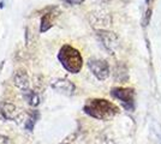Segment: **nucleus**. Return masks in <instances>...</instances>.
Segmentation results:
<instances>
[{
    "label": "nucleus",
    "mask_w": 161,
    "mask_h": 144,
    "mask_svg": "<svg viewBox=\"0 0 161 144\" xmlns=\"http://www.w3.org/2000/svg\"><path fill=\"white\" fill-rule=\"evenodd\" d=\"M83 109L88 115L100 120H108L114 115H117L119 112L118 107L114 103L109 102L105 99L88 100Z\"/></svg>",
    "instance_id": "f257e3e1"
},
{
    "label": "nucleus",
    "mask_w": 161,
    "mask_h": 144,
    "mask_svg": "<svg viewBox=\"0 0 161 144\" xmlns=\"http://www.w3.org/2000/svg\"><path fill=\"white\" fill-rule=\"evenodd\" d=\"M58 59L64 66V69L70 73H78L83 65V59L80 53L70 45H64L60 48Z\"/></svg>",
    "instance_id": "f03ea898"
},
{
    "label": "nucleus",
    "mask_w": 161,
    "mask_h": 144,
    "mask_svg": "<svg viewBox=\"0 0 161 144\" xmlns=\"http://www.w3.org/2000/svg\"><path fill=\"white\" fill-rule=\"evenodd\" d=\"M111 95L114 99L119 100L123 107L126 110H132L135 108V90L131 88H113Z\"/></svg>",
    "instance_id": "7ed1b4c3"
},
{
    "label": "nucleus",
    "mask_w": 161,
    "mask_h": 144,
    "mask_svg": "<svg viewBox=\"0 0 161 144\" xmlns=\"http://www.w3.org/2000/svg\"><path fill=\"white\" fill-rule=\"evenodd\" d=\"M88 66L93 75L99 79V81H105L109 76V66L107 61L101 60V59H90L88 61Z\"/></svg>",
    "instance_id": "20e7f679"
},
{
    "label": "nucleus",
    "mask_w": 161,
    "mask_h": 144,
    "mask_svg": "<svg viewBox=\"0 0 161 144\" xmlns=\"http://www.w3.org/2000/svg\"><path fill=\"white\" fill-rule=\"evenodd\" d=\"M97 37L102 42L103 47L106 48L108 52H111V53H113L114 51H115V48L119 46L118 36L114 33H112V31L100 29V30H97Z\"/></svg>",
    "instance_id": "39448f33"
},
{
    "label": "nucleus",
    "mask_w": 161,
    "mask_h": 144,
    "mask_svg": "<svg viewBox=\"0 0 161 144\" xmlns=\"http://www.w3.org/2000/svg\"><path fill=\"white\" fill-rule=\"evenodd\" d=\"M52 88L55 89L57 91H59L61 94H65V95H74L75 93V84L67 79H54L51 82Z\"/></svg>",
    "instance_id": "423d86ee"
},
{
    "label": "nucleus",
    "mask_w": 161,
    "mask_h": 144,
    "mask_svg": "<svg viewBox=\"0 0 161 144\" xmlns=\"http://www.w3.org/2000/svg\"><path fill=\"white\" fill-rule=\"evenodd\" d=\"M14 83L17 88H19L20 90H28L29 85H30V82H29V76H28L27 71L23 69L17 70L14 72Z\"/></svg>",
    "instance_id": "0eeeda50"
},
{
    "label": "nucleus",
    "mask_w": 161,
    "mask_h": 144,
    "mask_svg": "<svg viewBox=\"0 0 161 144\" xmlns=\"http://www.w3.org/2000/svg\"><path fill=\"white\" fill-rule=\"evenodd\" d=\"M90 22L92 25L94 27H107L111 23V17L109 14L105 13V12H94L90 16Z\"/></svg>",
    "instance_id": "6e6552de"
},
{
    "label": "nucleus",
    "mask_w": 161,
    "mask_h": 144,
    "mask_svg": "<svg viewBox=\"0 0 161 144\" xmlns=\"http://www.w3.org/2000/svg\"><path fill=\"white\" fill-rule=\"evenodd\" d=\"M1 113L6 118V119H14L18 114V110H17V107L11 104V103H5L1 108Z\"/></svg>",
    "instance_id": "1a4fd4ad"
},
{
    "label": "nucleus",
    "mask_w": 161,
    "mask_h": 144,
    "mask_svg": "<svg viewBox=\"0 0 161 144\" xmlns=\"http://www.w3.org/2000/svg\"><path fill=\"white\" fill-rule=\"evenodd\" d=\"M23 93V96H24V99L28 101V103L30 104V106H37L39 103H40V97L39 95L36 94V93H34L31 90H24V91H22Z\"/></svg>",
    "instance_id": "9d476101"
},
{
    "label": "nucleus",
    "mask_w": 161,
    "mask_h": 144,
    "mask_svg": "<svg viewBox=\"0 0 161 144\" xmlns=\"http://www.w3.org/2000/svg\"><path fill=\"white\" fill-rule=\"evenodd\" d=\"M52 14L53 13H46L41 18V28L40 30L42 33L47 31L49 28L53 25V19H52Z\"/></svg>",
    "instance_id": "9b49d317"
},
{
    "label": "nucleus",
    "mask_w": 161,
    "mask_h": 144,
    "mask_svg": "<svg viewBox=\"0 0 161 144\" xmlns=\"http://www.w3.org/2000/svg\"><path fill=\"white\" fill-rule=\"evenodd\" d=\"M37 117H39L37 112H34V114H30V117L28 118V120L25 121V129H27L28 131H33L34 124L36 121Z\"/></svg>",
    "instance_id": "f8f14e48"
},
{
    "label": "nucleus",
    "mask_w": 161,
    "mask_h": 144,
    "mask_svg": "<svg viewBox=\"0 0 161 144\" xmlns=\"http://www.w3.org/2000/svg\"><path fill=\"white\" fill-rule=\"evenodd\" d=\"M0 144H12V141L6 136L0 135Z\"/></svg>",
    "instance_id": "ddd939ff"
},
{
    "label": "nucleus",
    "mask_w": 161,
    "mask_h": 144,
    "mask_svg": "<svg viewBox=\"0 0 161 144\" xmlns=\"http://www.w3.org/2000/svg\"><path fill=\"white\" fill-rule=\"evenodd\" d=\"M64 1L69 5H78V4H82L84 0H64Z\"/></svg>",
    "instance_id": "4468645a"
},
{
    "label": "nucleus",
    "mask_w": 161,
    "mask_h": 144,
    "mask_svg": "<svg viewBox=\"0 0 161 144\" xmlns=\"http://www.w3.org/2000/svg\"><path fill=\"white\" fill-rule=\"evenodd\" d=\"M146 1H147V3H148V1H149V0H146Z\"/></svg>",
    "instance_id": "2eb2a0df"
}]
</instances>
